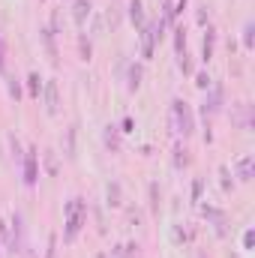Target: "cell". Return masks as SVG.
<instances>
[{
  "label": "cell",
  "instance_id": "d6986e66",
  "mask_svg": "<svg viewBox=\"0 0 255 258\" xmlns=\"http://www.w3.org/2000/svg\"><path fill=\"white\" fill-rule=\"evenodd\" d=\"M117 195H120L117 183H114V186H108V198H111V204H120V201H117Z\"/></svg>",
  "mask_w": 255,
  "mask_h": 258
},
{
  "label": "cell",
  "instance_id": "5bb4252c",
  "mask_svg": "<svg viewBox=\"0 0 255 258\" xmlns=\"http://www.w3.org/2000/svg\"><path fill=\"white\" fill-rule=\"evenodd\" d=\"M183 45H186V36H183V27H177V30H174V51H177V54H183Z\"/></svg>",
  "mask_w": 255,
  "mask_h": 258
},
{
  "label": "cell",
  "instance_id": "277c9868",
  "mask_svg": "<svg viewBox=\"0 0 255 258\" xmlns=\"http://www.w3.org/2000/svg\"><path fill=\"white\" fill-rule=\"evenodd\" d=\"M219 108H222V87H213V90L207 93L204 105H201V114H204V117H213Z\"/></svg>",
  "mask_w": 255,
  "mask_h": 258
},
{
  "label": "cell",
  "instance_id": "ac0fdd59",
  "mask_svg": "<svg viewBox=\"0 0 255 258\" xmlns=\"http://www.w3.org/2000/svg\"><path fill=\"white\" fill-rule=\"evenodd\" d=\"M9 93H12L15 99H21V87H18V81H15V78H9Z\"/></svg>",
  "mask_w": 255,
  "mask_h": 258
},
{
  "label": "cell",
  "instance_id": "30bf717a",
  "mask_svg": "<svg viewBox=\"0 0 255 258\" xmlns=\"http://www.w3.org/2000/svg\"><path fill=\"white\" fill-rule=\"evenodd\" d=\"M27 90H30V96H33V99H39L42 81H39V75H36V72H30V75H27Z\"/></svg>",
  "mask_w": 255,
  "mask_h": 258
},
{
  "label": "cell",
  "instance_id": "8992f818",
  "mask_svg": "<svg viewBox=\"0 0 255 258\" xmlns=\"http://www.w3.org/2000/svg\"><path fill=\"white\" fill-rule=\"evenodd\" d=\"M129 21L144 30V6H141V0H129Z\"/></svg>",
  "mask_w": 255,
  "mask_h": 258
},
{
  "label": "cell",
  "instance_id": "7c38bea8",
  "mask_svg": "<svg viewBox=\"0 0 255 258\" xmlns=\"http://www.w3.org/2000/svg\"><path fill=\"white\" fill-rule=\"evenodd\" d=\"M42 39H45V48H48V54L57 60V48H54V33L51 30H42Z\"/></svg>",
  "mask_w": 255,
  "mask_h": 258
},
{
  "label": "cell",
  "instance_id": "4fadbf2b",
  "mask_svg": "<svg viewBox=\"0 0 255 258\" xmlns=\"http://www.w3.org/2000/svg\"><path fill=\"white\" fill-rule=\"evenodd\" d=\"M174 165H177V168H186V165H189V156H186L183 147H174Z\"/></svg>",
  "mask_w": 255,
  "mask_h": 258
},
{
  "label": "cell",
  "instance_id": "3957f363",
  "mask_svg": "<svg viewBox=\"0 0 255 258\" xmlns=\"http://www.w3.org/2000/svg\"><path fill=\"white\" fill-rule=\"evenodd\" d=\"M36 180H39V156H36V147H27V153H24V183L36 186Z\"/></svg>",
  "mask_w": 255,
  "mask_h": 258
},
{
  "label": "cell",
  "instance_id": "52a82bcc",
  "mask_svg": "<svg viewBox=\"0 0 255 258\" xmlns=\"http://www.w3.org/2000/svg\"><path fill=\"white\" fill-rule=\"evenodd\" d=\"M213 42H216V33L207 30L204 33V42H201V60H210L213 57Z\"/></svg>",
  "mask_w": 255,
  "mask_h": 258
},
{
  "label": "cell",
  "instance_id": "8fae6325",
  "mask_svg": "<svg viewBox=\"0 0 255 258\" xmlns=\"http://www.w3.org/2000/svg\"><path fill=\"white\" fill-rule=\"evenodd\" d=\"M138 84H141V66L135 63L129 69V90H138Z\"/></svg>",
  "mask_w": 255,
  "mask_h": 258
},
{
  "label": "cell",
  "instance_id": "7a4b0ae2",
  "mask_svg": "<svg viewBox=\"0 0 255 258\" xmlns=\"http://www.w3.org/2000/svg\"><path fill=\"white\" fill-rule=\"evenodd\" d=\"M171 126H174V132H180V135H192V129H195L192 111L183 99H174L171 102Z\"/></svg>",
  "mask_w": 255,
  "mask_h": 258
},
{
  "label": "cell",
  "instance_id": "5b68a950",
  "mask_svg": "<svg viewBox=\"0 0 255 258\" xmlns=\"http://www.w3.org/2000/svg\"><path fill=\"white\" fill-rule=\"evenodd\" d=\"M57 105H60V102H57V84L48 81V84H45V111H48V114H57Z\"/></svg>",
  "mask_w": 255,
  "mask_h": 258
},
{
  "label": "cell",
  "instance_id": "44dd1931",
  "mask_svg": "<svg viewBox=\"0 0 255 258\" xmlns=\"http://www.w3.org/2000/svg\"><path fill=\"white\" fill-rule=\"evenodd\" d=\"M81 54H84V60L90 57V42H87V39H81Z\"/></svg>",
  "mask_w": 255,
  "mask_h": 258
},
{
  "label": "cell",
  "instance_id": "2e32d148",
  "mask_svg": "<svg viewBox=\"0 0 255 258\" xmlns=\"http://www.w3.org/2000/svg\"><path fill=\"white\" fill-rule=\"evenodd\" d=\"M105 144L117 150V132H114V126H108V132H105Z\"/></svg>",
  "mask_w": 255,
  "mask_h": 258
},
{
  "label": "cell",
  "instance_id": "e0dca14e",
  "mask_svg": "<svg viewBox=\"0 0 255 258\" xmlns=\"http://www.w3.org/2000/svg\"><path fill=\"white\" fill-rule=\"evenodd\" d=\"M6 69V42H3V33H0V72Z\"/></svg>",
  "mask_w": 255,
  "mask_h": 258
},
{
  "label": "cell",
  "instance_id": "9c48e42d",
  "mask_svg": "<svg viewBox=\"0 0 255 258\" xmlns=\"http://www.w3.org/2000/svg\"><path fill=\"white\" fill-rule=\"evenodd\" d=\"M87 15H90V0H75V21L84 24Z\"/></svg>",
  "mask_w": 255,
  "mask_h": 258
},
{
  "label": "cell",
  "instance_id": "603a6c76",
  "mask_svg": "<svg viewBox=\"0 0 255 258\" xmlns=\"http://www.w3.org/2000/svg\"><path fill=\"white\" fill-rule=\"evenodd\" d=\"M48 258H54V237L48 240Z\"/></svg>",
  "mask_w": 255,
  "mask_h": 258
},
{
  "label": "cell",
  "instance_id": "9a60e30c",
  "mask_svg": "<svg viewBox=\"0 0 255 258\" xmlns=\"http://www.w3.org/2000/svg\"><path fill=\"white\" fill-rule=\"evenodd\" d=\"M252 33H255V27H252V21H249V24L243 27V45H246V48H252Z\"/></svg>",
  "mask_w": 255,
  "mask_h": 258
},
{
  "label": "cell",
  "instance_id": "6da1fadb",
  "mask_svg": "<svg viewBox=\"0 0 255 258\" xmlns=\"http://www.w3.org/2000/svg\"><path fill=\"white\" fill-rule=\"evenodd\" d=\"M84 219H87V204H84L81 198H72V201L66 204V231H63L66 243H72V240L78 237V231H81Z\"/></svg>",
  "mask_w": 255,
  "mask_h": 258
},
{
  "label": "cell",
  "instance_id": "7402d4cb",
  "mask_svg": "<svg viewBox=\"0 0 255 258\" xmlns=\"http://www.w3.org/2000/svg\"><path fill=\"white\" fill-rule=\"evenodd\" d=\"M198 195H201V180H195V186H192V198L198 201Z\"/></svg>",
  "mask_w": 255,
  "mask_h": 258
},
{
  "label": "cell",
  "instance_id": "ffe728a7",
  "mask_svg": "<svg viewBox=\"0 0 255 258\" xmlns=\"http://www.w3.org/2000/svg\"><path fill=\"white\" fill-rule=\"evenodd\" d=\"M195 84H198V87H201V90H207V87H210V78H207V75H204V72H201V75H198V81H195Z\"/></svg>",
  "mask_w": 255,
  "mask_h": 258
},
{
  "label": "cell",
  "instance_id": "ba28073f",
  "mask_svg": "<svg viewBox=\"0 0 255 258\" xmlns=\"http://www.w3.org/2000/svg\"><path fill=\"white\" fill-rule=\"evenodd\" d=\"M252 165H255L252 156H243V159L237 162V177H240V180H249V177H252Z\"/></svg>",
  "mask_w": 255,
  "mask_h": 258
}]
</instances>
